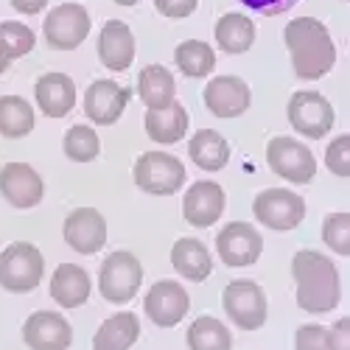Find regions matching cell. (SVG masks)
<instances>
[{"label": "cell", "instance_id": "1", "mask_svg": "<svg viewBox=\"0 0 350 350\" xmlns=\"http://www.w3.org/2000/svg\"><path fill=\"white\" fill-rule=\"evenodd\" d=\"M283 40L291 53V68L303 81L323 79L336 65V45L331 40V31L317 17H295L286 23Z\"/></svg>", "mask_w": 350, "mask_h": 350}, {"label": "cell", "instance_id": "2", "mask_svg": "<svg viewBox=\"0 0 350 350\" xmlns=\"http://www.w3.org/2000/svg\"><path fill=\"white\" fill-rule=\"evenodd\" d=\"M291 278L297 286V306L308 314H328L342 300V280L336 264L314 250H300L291 258Z\"/></svg>", "mask_w": 350, "mask_h": 350}, {"label": "cell", "instance_id": "3", "mask_svg": "<svg viewBox=\"0 0 350 350\" xmlns=\"http://www.w3.org/2000/svg\"><path fill=\"white\" fill-rule=\"evenodd\" d=\"M42 275L45 258L34 244L14 241L0 252V286L6 291H14V295L34 291L42 283Z\"/></svg>", "mask_w": 350, "mask_h": 350}, {"label": "cell", "instance_id": "4", "mask_svg": "<svg viewBox=\"0 0 350 350\" xmlns=\"http://www.w3.org/2000/svg\"><path fill=\"white\" fill-rule=\"evenodd\" d=\"M140 283H143V267L132 252L118 250L104 258L98 272V291L107 303L112 306L129 303L140 291Z\"/></svg>", "mask_w": 350, "mask_h": 350}, {"label": "cell", "instance_id": "5", "mask_svg": "<svg viewBox=\"0 0 350 350\" xmlns=\"http://www.w3.org/2000/svg\"><path fill=\"white\" fill-rule=\"evenodd\" d=\"M135 185L152 196H171L185 185V165L168 152H143L135 163Z\"/></svg>", "mask_w": 350, "mask_h": 350}, {"label": "cell", "instance_id": "6", "mask_svg": "<svg viewBox=\"0 0 350 350\" xmlns=\"http://www.w3.org/2000/svg\"><path fill=\"white\" fill-rule=\"evenodd\" d=\"M90 12L81 3H59L45 14L42 37L53 51H73L90 37Z\"/></svg>", "mask_w": 350, "mask_h": 350}, {"label": "cell", "instance_id": "7", "mask_svg": "<svg viewBox=\"0 0 350 350\" xmlns=\"http://www.w3.org/2000/svg\"><path fill=\"white\" fill-rule=\"evenodd\" d=\"M221 306H224V314L244 331H258L267 325V317H269L267 295L255 280L227 283L221 295Z\"/></svg>", "mask_w": 350, "mask_h": 350}, {"label": "cell", "instance_id": "8", "mask_svg": "<svg viewBox=\"0 0 350 350\" xmlns=\"http://www.w3.org/2000/svg\"><path fill=\"white\" fill-rule=\"evenodd\" d=\"M267 163L278 177L297 185H308L317 177L314 152L303 140H295V137H283V135L272 137L267 146Z\"/></svg>", "mask_w": 350, "mask_h": 350}, {"label": "cell", "instance_id": "9", "mask_svg": "<svg viewBox=\"0 0 350 350\" xmlns=\"http://www.w3.org/2000/svg\"><path fill=\"white\" fill-rule=\"evenodd\" d=\"M252 213L258 224H267L269 230H295L306 219V199L291 188H267L255 196Z\"/></svg>", "mask_w": 350, "mask_h": 350}, {"label": "cell", "instance_id": "10", "mask_svg": "<svg viewBox=\"0 0 350 350\" xmlns=\"http://www.w3.org/2000/svg\"><path fill=\"white\" fill-rule=\"evenodd\" d=\"M286 115H288L291 129H295L297 135H303V137H311V140L325 137L334 126L331 101L325 96L314 93V90H297L288 98Z\"/></svg>", "mask_w": 350, "mask_h": 350}, {"label": "cell", "instance_id": "11", "mask_svg": "<svg viewBox=\"0 0 350 350\" xmlns=\"http://www.w3.org/2000/svg\"><path fill=\"white\" fill-rule=\"evenodd\" d=\"M216 252L221 258V264L230 269H244L252 267L264 252V239L260 232L247 224V221H232L224 224L216 236Z\"/></svg>", "mask_w": 350, "mask_h": 350}, {"label": "cell", "instance_id": "12", "mask_svg": "<svg viewBox=\"0 0 350 350\" xmlns=\"http://www.w3.org/2000/svg\"><path fill=\"white\" fill-rule=\"evenodd\" d=\"M0 196L17 211H31L45 196V180L28 163H6L0 168Z\"/></svg>", "mask_w": 350, "mask_h": 350}, {"label": "cell", "instance_id": "13", "mask_svg": "<svg viewBox=\"0 0 350 350\" xmlns=\"http://www.w3.org/2000/svg\"><path fill=\"white\" fill-rule=\"evenodd\" d=\"M132 98V90L112 79H98L87 87L84 93V115L98 126H112L118 124L126 104Z\"/></svg>", "mask_w": 350, "mask_h": 350}, {"label": "cell", "instance_id": "14", "mask_svg": "<svg viewBox=\"0 0 350 350\" xmlns=\"http://www.w3.org/2000/svg\"><path fill=\"white\" fill-rule=\"evenodd\" d=\"M143 308L157 328H174L188 314L191 297L177 280H157L146 295Z\"/></svg>", "mask_w": 350, "mask_h": 350}, {"label": "cell", "instance_id": "15", "mask_svg": "<svg viewBox=\"0 0 350 350\" xmlns=\"http://www.w3.org/2000/svg\"><path fill=\"white\" fill-rule=\"evenodd\" d=\"M227 196L224 188L213 180H199L193 183L183 196V216L191 227H211L224 216Z\"/></svg>", "mask_w": 350, "mask_h": 350}, {"label": "cell", "instance_id": "16", "mask_svg": "<svg viewBox=\"0 0 350 350\" xmlns=\"http://www.w3.org/2000/svg\"><path fill=\"white\" fill-rule=\"evenodd\" d=\"M23 342L31 350H68L73 342V328L56 311H34L23 323Z\"/></svg>", "mask_w": 350, "mask_h": 350}, {"label": "cell", "instance_id": "17", "mask_svg": "<svg viewBox=\"0 0 350 350\" xmlns=\"http://www.w3.org/2000/svg\"><path fill=\"white\" fill-rule=\"evenodd\" d=\"M252 104L250 84L239 76H216L205 87V107L216 118H239Z\"/></svg>", "mask_w": 350, "mask_h": 350}, {"label": "cell", "instance_id": "18", "mask_svg": "<svg viewBox=\"0 0 350 350\" xmlns=\"http://www.w3.org/2000/svg\"><path fill=\"white\" fill-rule=\"evenodd\" d=\"M65 241L79 255H96L107 244V221L96 208H76L65 219Z\"/></svg>", "mask_w": 350, "mask_h": 350}, {"label": "cell", "instance_id": "19", "mask_svg": "<svg viewBox=\"0 0 350 350\" xmlns=\"http://www.w3.org/2000/svg\"><path fill=\"white\" fill-rule=\"evenodd\" d=\"M135 53H137V45H135L132 28L124 20L104 23L101 34H98V59H101V65L115 70V73H124V70L132 68Z\"/></svg>", "mask_w": 350, "mask_h": 350}, {"label": "cell", "instance_id": "20", "mask_svg": "<svg viewBox=\"0 0 350 350\" xmlns=\"http://www.w3.org/2000/svg\"><path fill=\"white\" fill-rule=\"evenodd\" d=\"M34 98L48 118H65L76 107V84L68 73H45L34 84Z\"/></svg>", "mask_w": 350, "mask_h": 350}, {"label": "cell", "instance_id": "21", "mask_svg": "<svg viewBox=\"0 0 350 350\" xmlns=\"http://www.w3.org/2000/svg\"><path fill=\"white\" fill-rule=\"evenodd\" d=\"M90 275L76 264H59L51 278V297L62 308H79L90 300Z\"/></svg>", "mask_w": 350, "mask_h": 350}, {"label": "cell", "instance_id": "22", "mask_svg": "<svg viewBox=\"0 0 350 350\" xmlns=\"http://www.w3.org/2000/svg\"><path fill=\"white\" fill-rule=\"evenodd\" d=\"M171 267L177 269L185 280L202 283V280H208L211 272H213V258L199 239H180L171 247Z\"/></svg>", "mask_w": 350, "mask_h": 350}, {"label": "cell", "instance_id": "23", "mask_svg": "<svg viewBox=\"0 0 350 350\" xmlns=\"http://www.w3.org/2000/svg\"><path fill=\"white\" fill-rule=\"evenodd\" d=\"M137 98L146 104V109H163L177 101V81L174 73L163 65H149L137 76Z\"/></svg>", "mask_w": 350, "mask_h": 350}, {"label": "cell", "instance_id": "24", "mask_svg": "<svg viewBox=\"0 0 350 350\" xmlns=\"http://www.w3.org/2000/svg\"><path fill=\"white\" fill-rule=\"evenodd\" d=\"M188 132V109L174 101L163 109H149L146 112V135H149L154 143L171 146V143H180Z\"/></svg>", "mask_w": 350, "mask_h": 350}, {"label": "cell", "instance_id": "25", "mask_svg": "<svg viewBox=\"0 0 350 350\" xmlns=\"http://www.w3.org/2000/svg\"><path fill=\"white\" fill-rule=\"evenodd\" d=\"M140 336V319L132 311L112 314L93 336V350H129Z\"/></svg>", "mask_w": 350, "mask_h": 350}, {"label": "cell", "instance_id": "26", "mask_svg": "<svg viewBox=\"0 0 350 350\" xmlns=\"http://www.w3.org/2000/svg\"><path fill=\"white\" fill-rule=\"evenodd\" d=\"M188 157L202 171H221L230 163V143L216 129H199L188 143Z\"/></svg>", "mask_w": 350, "mask_h": 350}, {"label": "cell", "instance_id": "27", "mask_svg": "<svg viewBox=\"0 0 350 350\" xmlns=\"http://www.w3.org/2000/svg\"><path fill=\"white\" fill-rule=\"evenodd\" d=\"M213 34H216V45L224 53H247L255 42V23L247 14L232 12L219 17Z\"/></svg>", "mask_w": 350, "mask_h": 350}, {"label": "cell", "instance_id": "28", "mask_svg": "<svg viewBox=\"0 0 350 350\" xmlns=\"http://www.w3.org/2000/svg\"><path fill=\"white\" fill-rule=\"evenodd\" d=\"M174 62H177L180 73L188 79H205L216 68V53L208 42L202 40H185L174 51Z\"/></svg>", "mask_w": 350, "mask_h": 350}, {"label": "cell", "instance_id": "29", "mask_svg": "<svg viewBox=\"0 0 350 350\" xmlns=\"http://www.w3.org/2000/svg\"><path fill=\"white\" fill-rule=\"evenodd\" d=\"M34 129V107L20 96H0V135L25 137Z\"/></svg>", "mask_w": 350, "mask_h": 350}, {"label": "cell", "instance_id": "30", "mask_svg": "<svg viewBox=\"0 0 350 350\" xmlns=\"http://www.w3.org/2000/svg\"><path fill=\"white\" fill-rule=\"evenodd\" d=\"M188 347L191 350H230L232 336L216 317H199L188 328Z\"/></svg>", "mask_w": 350, "mask_h": 350}, {"label": "cell", "instance_id": "31", "mask_svg": "<svg viewBox=\"0 0 350 350\" xmlns=\"http://www.w3.org/2000/svg\"><path fill=\"white\" fill-rule=\"evenodd\" d=\"M62 149H65L68 160H73V163H93L101 152V143H98L96 129L76 124L73 129H68V135L62 140Z\"/></svg>", "mask_w": 350, "mask_h": 350}, {"label": "cell", "instance_id": "32", "mask_svg": "<svg viewBox=\"0 0 350 350\" xmlns=\"http://www.w3.org/2000/svg\"><path fill=\"white\" fill-rule=\"evenodd\" d=\"M34 45H37V37L25 23H14V20L0 23V48L12 56V62L25 53H31Z\"/></svg>", "mask_w": 350, "mask_h": 350}, {"label": "cell", "instance_id": "33", "mask_svg": "<svg viewBox=\"0 0 350 350\" xmlns=\"http://www.w3.org/2000/svg\"><path fill=\"white\" fill-rule=\"evenodd\" d=\"M323 241L336 255L350 258V213H328L323 221Z\"/></svg>", "mask_w": 350, "mask_h": 350}, {"label": "cell", "instance_id": "34", "mask_svg": "<svg viewBox=\"0 0 350 350\" xmlns=\"http://www.w3.org/2000/svg\"><path fill=\"white\" fill-rule=\"evenodd\" d=\"M325 165L331 174L347 180L350 177V135H336L325 149Z\"/></svg>", "mask_w": 350, "mask_h": 350}, {"label": "cell", "instance_id": "35", "mask_svg": "<svg viewBox=\"0 0 350 350\" xmlns=\"http://www.w3.org/2000/svg\"><path fill=\"white\" fill-rule=\"evenodd\" d=\"M297 350H331V328L325 325H303L295 336Z\"/></svg>", "mask_w": 350, "mask_h": 350}, {"label": "cell", "instance_id": "36", "mask_svg": "<svg viewBox=\"0 0 350 350\" xmlns=\"http://www.w3.org/2000/svg\"><path fill=\"white\" fill-rule=\"evenodd\" d=\"M199 6V0H154V9L168 20H183L191 17Z\"/></svg>", "mask_w": 350, "mask_h": 350}, {"label": "cell", "instance_id": "37", "mask_svg": "<svg viewBox=\"0 0 350 350\" xmlns=\"http://www.w3.org/2000/svg\"><path fill=\"white\" fill-rule=\"evenodd\" d=\"M331 350H350V317H342L331 325Z\"/></svg>", "mask_w": 350, "mask_h": 350}, {"label": "cell", "instance_id": "38", "mask_svg": "<svg viewBox=\"0 0 350 350\" xmlns=\"http://www.w3.org/2000/svg\"><path fill=\"white\" fill-rule=\"evenodd\" d=\"M241 3L258 9V12H264V14H278L283 9H288L291 3H297V0H241Z\"/></svg>", "mask_w": 350, "mask_h": 350}, {"label": "cell", "instance_id": "39", "mask_svg": "<svg viewBox=\"0 0 350 350\" xmlns=\"http://www.w3.org/2000/svg\"><path fill=\"white\" fill-rule=\"evenodd\" d=\"M45 6H48V0H12V9L20 12V14H25V17L40 14Z\"/></svg>", "mask_w": 350, "mask_h": 350}, {"label": "cell", "instance_id": "40", "mask_svg": "<svg viewBox=\"0 0 350 350\" xmlns=\"http://www.w3.org/2000/svg\"><path fill=\"white\" fill-rule=\"evenodd\" d=\"M9 65H12V56H9L3 48H0V76H3V73L9 70Z\"/></svg>", "mask_w": 350, "mask_h": 350}, {"label": "cell", "instance_id": "41", "mask_svg": "<svg viewBox=\"0 0 350 350\" xmlns=\"http://www.w3.org/2000/svg\"><path fill=\"white\" fill-rule=\"evenodd\" d=\"M115 3H118V6H137L140 0H115Z\"/></svg>", "mask_w": 350, "mask_h": 350}, {"label": "cell", "instance_id": "42", "mask_svg": "<svg viewBox=\"0 0 350 350\" xmlns=\"http://www.w3.org/2000/svg\"><path fill=\"white\" fill-rule=\"evenodd\" d=\"M347 3H350V0H347Z\"/></svg>", "mask_w": 350, "mask_h": 350}]
</instances>
